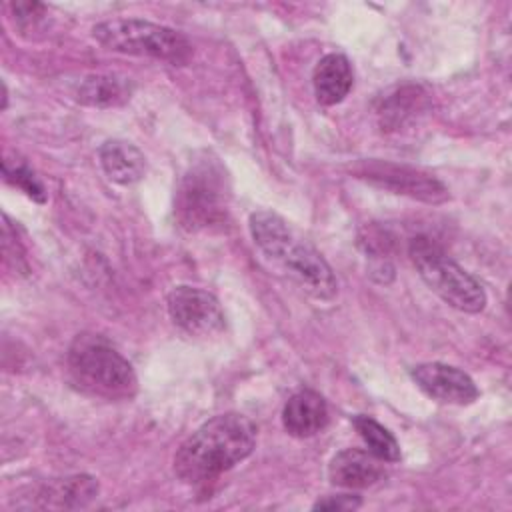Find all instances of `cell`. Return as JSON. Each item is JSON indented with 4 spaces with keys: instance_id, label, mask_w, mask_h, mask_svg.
I'll return each mask as SVG.
<instances>
[{
    "instance_id": "cell-1",
    "label": "cell",
    "mask_w": 512,
    "mask_h": 512,
    "mask_svg": "<svg viewBox=\"0 0 512 512\" xmlns=\"http://www.w3.org/2000/svg\"><path fill=\"white\" fill-rule=\"evenodd\" d=\"M256 446L254 422L238 412H226L204 422L174 454V474L186 484L216 478L242 462Z\"/></svg>"
},
{
    "instance_id": "cell-2",
    "label": "cell",
    "mask_w": 512,
    "mask_h": 512,
    "mask_svg": "<svg viewBox=\"0 0 512 512\" xmlns=\"http://www.w3.org/2000/svg\"><path fill=\"white\" fill-rule=\"evenodd\" d=\"M230 184L216 158H200L188 166L174 194V216L188 232L210 230L226 222Z\"/></svg>"
},
{
    "instance_id": "cell-3",
    "label": "cell",
    "mask_w": 512,
    "mask_h": 512,
    "mask_svg": "<svg viewBox=\"0 0 512 512\" xmlns=\"http://www.w3.org/2000/svg\"><path fill=\"white\" fill-rule=\"evenodd\" d=\"M68 366L74 382L96 396L116 400L136 392L132 364L100 334H78L68 348Z\"/></svg>"
},
{
    "instance_id": "cell-4",
    "label": "cell",
    "mask_w": 512,
    "mask_h": 512,
    "mask_svg": "<svg viewBox=\"0 0 512 512\" xmlns=\"http://www.w3.org/2000/svg\"><path fill=\"white\" fill-rule=\"evenodd\" d=\"M94 40L106 50L184 64L192 46L184 34L142 18H114L92 28Z\"/></svg>"
},
{
    "instance_id": "cell-5",
    "label": "cell",
    "mask_w": 512,
    "mask_h": 512,
    "mask_svg": "<svg viewBox=\"0 0 512 512\" xmlns=\"http://www.w3.org/2000/svg\"><path fill=\"white\" fill-rule=\"evenodd\" d=\"M408 250L420 278L446 304L468 314L484 310L486 294L480 282L456 264L436 242L426 236H416Z\"/></svg>"
},
{
    "instance_id": "cell-6",
    "label": "cell",
    "mask_w": 512,
    "mask_h": 512,
    "mask_svg": "<svg viewBox=\"0 0 512 512\" xmlns=\"http://www.w3.org/2000/svg\"><path fill=\"white\" fill-rule=\"evenodd\" d=\"M352 174L372 186L428 204H442L450 198L448 188L438 178L406 164H394L376 158L360 160L354 164Z\"/></svg>"
},
{
    "instance_id": "cell-7",
    "label": "cell",
    "mask_w": 512,
    "mask_h": 512,
    "mask_svg": "<svg viewBox=\"0 0 512 512\" xmlns=\"http://www.w3.org/2000/svg\"><path fill=\"white\" fill-rule=\"evenodd\" d=\"M168 314L188 336L208 338L224 330L226 318L214 294L196 286H176L168 294Z\"/></svg>"
},
{
    "instance_id": "cell-8",
    "label": "cell",
    "mask_w": 512,
    "mask_h": 512,
    "mask_svg": "<svg viewBox=\"0 0 512 512\" xmlns=\"http://www.w3.org/2000/svg\"><path fill=\"white\" fill-rule=\"evenodd\" d=\"M410 376L424 394L444 404L466 406L480 396L474 380L464 370L450 364L424 362L414 366Z\"/></svg>"
},
{
    "instance_id": "cell-9",
    "label": "cell",
    "mask_w": 512,
    "mask_h": 512,
    "mask_svg": "<svg viewBox=\"0 0 512 512\" xmlns=\"http://www.w3.org/2000/svg\"><path fill=\"white\" fill-rule=\"evenodd\" d=\"M278 262L316 300H332L336 296V276L324 256L310 244L294 240Z\"/></svg>"
},
{
    "instance_id": "cell-10",
    "label": "cell",
    "mask_w": 512,
    "mask_h": 512,
    "mask_svg": "<svg viewBox=\"0 0 512 512\" xmlns=\"http://www.w3.org/2000/svg\"><path fill=\"white\" fill-rule=\"evenodd\" d=\"M382 460L368 450L344 448L328 464V478L340 488H368L384 478Z\"/></svg>"
},
{
    "instance_id": "cell-11",
    "label": "cell",
    "mask_w": 512,
    "mask_h": 512,
    "mask_svg": "<svg viewBox=\"0 0 512 512\" xmlns=\"http://www.w3.org/2000/svg\"><path fill=\"white\" fill-rule=\"evenodd\" d=\"M282 424L284 430L294 438H310L318 434L328 424L326 400L310 388L298 390L284 404Z\"/></svg>"
},
{
    "instance_id": "cell-12",
    "label": "cell",
    "mask_w": 512,
    "mask_h": 512,
    "mask_svg": "<svg viewBox=\"0 0 512 512\" xmlns=\"http://www.w3.org/2000/svg\"><path fill=\"white\" fill-rule=\"evenodd\" d=\"M352 82V66L344 54H326L314 66L312 86L316 100L324 106H334L342 102L352 90Z\"/></svg>"
},
{
    "instance_id": "cell-13",
    "label": "cell",
    "mask_w": 512,
    "mask_h": 512,
    "mask_svg": "<svg viewBox=\"0 0 512 512\" xmlns=\"http://www.w3.org/2000/svg\"><path fill=\"white\" fill-rule=\"evenodd\" d=\"M100 166L104 174L122 186L136 184L146 172L144 154L126 140H108L98 150Z\"/></svg>"
},
{
    "instance_id": "cell-14",
    "label": "cell",
    "mask_w": 512,
    "mask_h": 512,
    "mask_svg": "<svg viewBox=\"0 0 512 512\" xmlns=\"http://www.w3.org/2000/svg\"><path fill=\"white\" fill-rule=\"evenodd\" d=\"M248 226H250V234L254 238V244L268 258H272L276 262L286 254V250L294 242V236H292L288 224L276 212L258 210V212L250 214Z\"/></svg>"
},
{
    "instance_id": "cell-15",
    "label": "cell",
    "mask_w": 512,
    "mask_h": 512,
    "mask_svg": "<svg viewBox=\"0 0 512 512\" xmlns=\"http://www.w3.org/2000/svg\"><path fill=\"white\" fill-rule=\"evenodd\" d=\"M130 94H132L130 78L116 76V74H96V76H88L78 86L76 98L86 106L108 108V106H120L128 102Z\"/></svg>"
},
{
    "instance_id": "cell-16",
    "label": "cell",
    "mask_w": 512,
    "mask_h": 512,
    "mask_svg": "<svg viewBox=\"0 0 512 512\" xmlns=\"http://www.w3.org/2000/svg\"><path fill=\"white\" fill-rule=\"evenodd\" d=\"M352 424L360 438L364 440L368 452H372L382 462H398L400 460V446L396 438L374 418L358 414L352 418Z\"/></svg>"
},
{
    "instance_id": "cell-17",
    "label": "cell",
    "mask_w": 512,
    "mask_h": 512,
    "mask_svg": "<svg viewBox=\"0 0 512 512\" xmlns=\"http://www.w3.org/2000/svg\"><path fill=\"white\" fill-rule=\"evenodd\" d=\"M424 94L418 86H404L396 94H392L380 108L382 126L386 130H394L402 126L408 118L414 116V110L420 108Z\"/></svg>"
},
{
    "instance_id": "cell-18",
    "label": "cell",
    "mask_w": 512,
    "mask_h": 512,
    "mask_svg": "<svg viewBox=\"0 0 512 512\" xmlns=\"http://www.w3.org/2000/svg\"><path fill=\"white\" fill-rule=\"evenodd\" d=\"M96 494H98V482L92 476L78 474L52 484L46 496L56 498L58 506L78 508V506H86Z\"/></svg>"
},
{
    "instance_id": "cell-19",
    "label": "cell",
    "mask_w": 512,
    "mask_h": 512,
    "mask_svg": "<svg viewBox=\"0 0 512 512\" xmlns=\"http://www.w3.org/2000/svg\"><path fill=\"white\" fill-rule=\"evenodd\" d=\"M4 180L10 182L12 186L20 188L26 196H30L36 202H46V190L42 186V182L34 176V172L24 166V164H14L10 166V162H4Z\"/></svg>"
},
{
    "instance_id": "cell-20",
    "label": "cell",
    "mask_w": 512,
    "mask_h": 512,
    "mask_svg": "<svg viewBox=\"0 0 512 512\" xmlns=\"http://www.w3.org/2000/svg\"><path fill=\"white\" fill-rule=\"evenodd\" d=\"M362 506V498L358 494H334L324 496L314 502V510H336V512H348Z\"/></svg>"
}]
</instances>
